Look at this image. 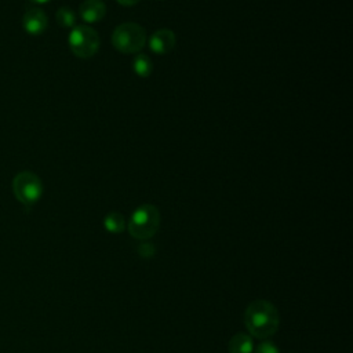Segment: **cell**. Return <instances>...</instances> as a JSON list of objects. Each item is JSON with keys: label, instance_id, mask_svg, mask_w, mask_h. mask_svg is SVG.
<instances>
[{"label": "cell", "instance_id": "obj_11", "mask_svg": "<svg viewBox=\"0 0 353 353\" xmlns=\"http://www.w3.org/2000/svg\"><path fill=\"white\" fill-rule=\"evenodd\" d=\"M132 69L139 77H148L152 73L153 63L148 55L139 54L132 61Z\"/></svg>", "mask_w": 353, "mask_h": 353}, {"label": "cell", "instance_id": "obj_4", "mask_svg": "<svg viewBox=\"0 0 353 353\" xmlns=\"http://www.w3.org/2000/svg\"><path fill=\"white\" fill-rule=\"evenodd\" d=\"M12 193L21 204L33 205L43 194L41 179L30 171H22L12 179Z\"/></svg>", "mask_w": 353, "mask_h": 353}, {"label": "cell", "instance_id": "obj_15", "mask_svg": "<svg viewBox=\"0 0 353 353\" xmlns=\"http://www.w3.org/2000/svg\"><path fill=\"white\" fill-rule=\"evenodd\" d=\"M30 1L34 4H44V3H48L50 0H30Z\"/></svg>", "mask_w": 353, "mask_h": 353}, {"label": "cell", "instance_id": "obj_2", "mask_svg": "<svg viewBox=\"0 0 353 353\" xmlns=\"http://www.w3.org/2000/svg\"><path fill=\"white\" fill-rule=\"evenodd\" d=\"M160 226V212L152 204L139 205L130 218L128 232L138 240H148L156 234Z\"/></svg>", "mask_w": 353, "mask_h": 353}, {"label": "cell", "instance_id": "obj_9", "mask_svg": "<svg viewBox=\"0 0 353 353\" xmlns=\"http://www.w3.org/2000/svg\"><path fill=\"white\" fill-rule=\"evenodd\" d=\"M229 353H252L254 350V342L251 335L239 332L233 335L228 345Z\"/></svg>", "mask_w": 353, "mask_h": 353}, {"label": "cell", "instance_id": "obj_5", "mask_svg": "<svg viewBox=\"0 0 353 353\" xmlns=\"http://www.w3.org/2000/svg\"><path fill=\"white\" fill-rule=\"evenodd\" d=\"M69 47L76 57L85 59L97 52L99 47V37L94 29L79 25L69 33Z\"/></svg>", "mask_w": 353, "mask_h": 353}, {"label": "cell", "instance_id": "obj_3", "mask_svg": "<svg viewBox=\"0 0 353 353\" xmlns=\"http://www.w3.org/2000/svg\"><path fill=\"white\" fill-rule=\"evenodd\" d=\"M146 33L142 26L134 22L119 25L112 34L113 47L123 54H135L145 46Z\"/></svg>", "mask_w": 353, "mask_h": 353}, {"label": "cell", "instance_id": "obj_7", "mask_svg": "<svg viewBox=\"0 0 353 353\" xmlns=\"http://www.w3.org/2000/svg\"><path fill=\"white\" fill-rule=\"evenodd\" d=\"M175 46V34L170 29H160L149 39V47L156 54H167Z\"/></svg>", "mask_w": 353, "mask_h": 353}, {"label": "cell", "instance_id": "obj_8", "mask_svg": "<svg viewBox=\"0 0 353 353\" xmlns=\"http://www.w3.org/2000/svg\"><path fill=\"white\" fill-rule=\"evenodd\" d=\"M106 14V6L102 0H85L79 8V15L88 23L101 21Z\"/></svg>", "mask_w": 353, "mask_h": 353}, {"label": "cell", "instance_id": "obj_6", "mask_svg": "<svg viewBox=\"0 0 353 353\" xmlns=\"http://www.w3.org/2000/svg\"><path fill=\"white\" fill-rule=\"evenodd\" d=\"M47 15L39 7L29 8L22 18V28L30 36H39L47 29Z\"/></svg>", "mask_w": 353, "mask_h": 353}, {"label": "cell", "instance_id": "obj_10", "mask_svg": "<svg viewBox=\"0 0 353 353\" xmlns=\"http://www.w3.org/2000/svg\"><path fill=\"white\" fill-rule=\"evenodd\" d=\"M103 226L110 233H121L125 228L124 216L120 212H109L103 219Z\"/></svg>", "mask_w": 353, "mask_h": 353}, {"label": "cell", "instance_id": "obj_13", "mask_svg": "<svg viewBox=\"0 0 353 353\" xmlns=\"http://www.w3.org/2000/svg\"><path fill=\"white\" fill-rule=\"evenodd\" d=\"M254 353H280V350L272 341H263L256 346Z\"/></svg>", "mask_w": 353, "mask_h": 353}, {"label": "cell", "instance_id": "obj_1", "mask_svg": "<svg viewBox=\"0 0 353 353\" xmlns=\"http://www.w3.org/2000/svg\"><path fill=\"white\" fill-rule=\"evenodd\" d=\"M280 317L276 306L265 299L252 301L244 312V324L250 334L259 339L272 336L279 328Z\"/></svg>", "mask_w": 353, "mask_h": 353}, {"label": "cell", "instance_id": "obj_14", "mask_svg": "<svg viewBox=\"0 0 353 353\" xmlns=\"http://www.w3.org/2000/svg\"><path fill=\"white\" fill-rule=\"evenodd\" d=\"M117 3H120L121 6H134L137 4L139 0H116Z\"/></svg>", "mask_w": 353, "mask_h": 353}, {"label": "cell", "instance_id": "obj_12", "mask_svg": "<svg viewBox=\"0 0 353 353\" xmlns=\"http://www.w3.org/2000/svg\"><path fill=\"white\" fill-rule=\"evenodd\" d=\"M57 22L61 28H74V23H76L74 11L68 6L61 7L57 11Z\"/></svg>", "mask_w": 353, "mask_h": 353}]
</instances>
